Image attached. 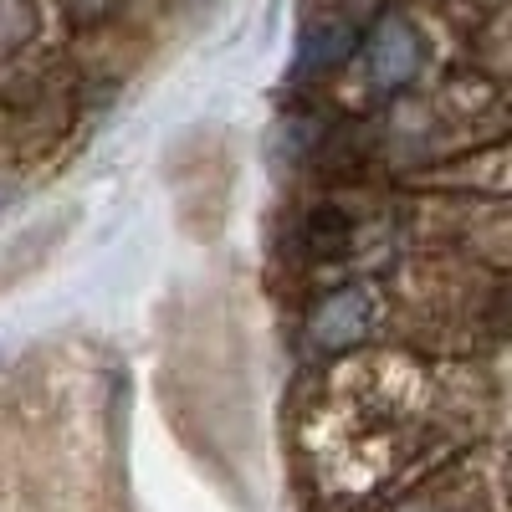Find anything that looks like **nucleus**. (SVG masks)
Returning <instances> with one entry per match:
<instances>
[{
    "instance_id": "obj_4",
    "label": "nucleus",
    "mask_w": 512,
    "mask_h": 512,
    "mask_svg": "<svg viewBox=\"0 0 512 512\" xmlns=\"http://www.w3.org/2000/svg\"><path fill=\"white\" fill-rule=\"evenodd\" d=\"M349 231H354V221L344 216V210H333V205H323V210H313V216H308V246L323 251V256L344 251L349 246Z\"/></svg>"
},
{
    "instance_id": "obj_5",
    "label": "nucleus",
    "mask_w": 512,
    "mask_h": 512,
    "mask_svg": "<svg viewBox=\"0 0 512 512\" xmlns=\"http://www.w3.org/2000/svg\"><path fill=\"white\" fill-rule=\"evenodd\" d=\"M395 512H472V502L451 487H431V492H415L410 502H400Z\"/></svg>"
},
{
    "instance_id": "obj_6",
    "label": "nucleus",
    "mask_w": 512,
    "mask_h": 512,
    "mask_svg": "<svg viewBox=\"0 0 512 512\" xmlns=\"http://www.w3.org/2000/svg\"><path fill=\"white\" fill-rule=\"evenodd\" d=\"M11 200H16V185H6V180H0V210H6Z\"/></svg>"
},
{
    "instance_id": "obj_2",
    "label": "nucleus",
    "mask_w": 512,
    "mask_h": 512,
    "mask_svg": "<svg viewBox=\"0 0 512 512\" xmlns=\"http://www.w3.org/2000/svg\"><path fill=\"white\" fill-rule=\"evenodd\" d=\"M364 67L379 93H405L420 77V31L405 16H379L364 47Z\"/></svg>"
},
{
    "instance_id": "obj_3",
    "label": "nucleus",
    "mask_w": 512,
    "mask_h": 512,
    "mask_svg": "<svg viewBox=\"0 0 512 512\" xmlns=\"http://www.w3.org/2000/svg\"><path fill=\"white\" fill-rule=\"evenodd\" d=\"M354 52V26L349 21H313L297 41V67L303 72H328Z\"/></svg>"
},
{
    "instance_id": "obj_1",
    "label": "nucleus",
    "mask_w": 512,
    "mask_h": 512,
    "mask_svg": "<svg viewBox=\"0 0 512 512\" xmlns=\"http://www.w3.org/2000/svg\"><path fill=\"white\" fill-rule=\"evenodd\" d=\"M374 333V297L364 287H333L318 297L308 323H303V344L313 354H349Z\"/></svg>"
}]
</instances>
